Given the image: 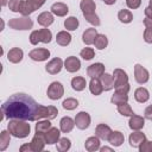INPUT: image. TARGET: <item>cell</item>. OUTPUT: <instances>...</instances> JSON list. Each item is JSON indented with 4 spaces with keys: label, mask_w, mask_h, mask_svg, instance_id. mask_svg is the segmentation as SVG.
<instances>
[{
    "label": "cell",
    "mask_w": 152,
    "mask_h": 152,
    "mask_svg": "<svg viewBox=\"0 0 152 152\" xmlns=\"http://www.w3.org/2000/svg\"><path fill=\"white\" fill-rule=\"evenodd\" d=\"M2 119H20L26 121H38L40 119L52 120L58 110L53 106H42L31 96L24 93H17L10 96L1 106Z\"/></svg>",
    "instance_id": "6da1fadb"
},
{
    "label": "cell",
    "mask_w": 152,
    "mask_h": 152,
    "mask_svg": "<svg viewBox=\"0 0 152 152\" xmlns=\"http://www.w3.org/2000/svg\"><path fill=\"white\" fill-rule=\"evenodd\" d=\"M7 129L10 131V133L19 139L26 138L30 132H31V126L26 120H20V119H11L8 125H7Z\"/></svg>",
    "instance_id": "7a4b0ae2"
},
{
    "label": "cell",
    "mask_w": 152,
    "mask_h": 152,
    "mask_svg": "<svg viewBox=\"0 0 152 152\" xmlns=\"http://www.w3.org/2000/svg\"><path fill=\"white\" fill-rule=\"evenodd\" d=\"M52 39V33L49 28H40V30H34L30 34V43L32 45H37L38 43H50Z\"/></svg>",
    "instance_id": "3957f363"
},
{
    "label": "cell",
    "mask_w": 152,
    "mask_h": 152,
    "mask_svg": "<svg viewBox=\"0 0 152 152\" xmlns=\"http://www.w3.org/2000/svg\"><path fill=\"white\" fill-rule=\"evenodd\" d=\"M8 26L14 30H30L33 26L32 19H30L26 15H23L21 18H13L8 21Z\"/></svg>",
    "instance_id": "277c9868"
},
{
    "label": "cell",
    "mask_w": 152,
    "mask_h": 152,
    "mask_svg": "<svg viewBox=\"0 0 152 152\" xmlns=\"http://www.w3.org/2000/svg\"><path fill=\"white\" fill-rule=\"evenodd\" d=\"M45 1L46 0H24L23 1V5H21V8H20V13L23 15L28 17L36 10L40 8L44 5Z\"/></svg>",
    "instance_id": "5b68a950"
},
{
    "label": "cell",
    "mask_w": 152,
    "mask_h": 152,
    "mask_svg": "<svg viewBox=\"0 0 152 152\" xmlns=\"http://www.w3.org/2000/svg\"><path fill=\"white\" fill-rule=\"evenodd\" d=\"M46 95L50 100H58L61 99L63 95H64V88H63V84L61 82H52L49 87H48V90H46Z\"/></svg>",
    "instance_id": "8992f818"
},
{
    "label": "cell",
    "mask_w": 152,
    "mask_h": 152,
    "mask_svg": "<svg viewBox=\"0 0 152 152\" xmlns=\"http://www.w3.org/2000/svg\"><path fill=\"white\" fill-rule=\"evenodd\" d=\"M128 91H129V84L122 87V88H118L115 89V93L113 94L110 101L114 104H121L128 101Z\"/></svg>",
    "instance_id": "52a82bcc"
},
{
    "label": "cell",
    "mask_w": 152,
    "mask_h": 152,
    "mask_svg": "<svg viewBox=\"0 0 152 152\" xmlns=\"http://www.w3.org/2000/svg\"><path fill=\"white\" fill-rule=\"evenodd\" d=\"M113 78H114V88H122L128 84V76L127 72L120 68L114 69L113 71Z\"/></svg>",
    "instance_id": "ba28073f"
},
{
    "label": "cell",
    "mask_w": 152,
    "mask_h": 152,
    "mask_svg": "<svg viewBox=\"0 0 152 152\" xmlns=\"http://www.w3.org/2000/svg\"><path fill=\"white\" fill-rule=\"evenodd\" d=\"M28 57L32 61L43 62L50 57V51L48 49H44V48H37V49H33L28 52Z\"/></svg>",
    "instance_id": "9c48e42d"
},
{
    "label": "cell",
    "mask_w": 152,
    "mask_h": 152,
    "mask_svg": "<svg viewBox=\"0 0 152 152\" xmlns=\"http://www.w3.org/2000/svg\"><path fill=\"white\" fill-rule=\"evenodd\" d=\"M134 77H135V81L139 84H144V83H146L148 81L150 74H148L147 69H145L142 65L135 64L134 65Z\"/></svg>",
    "instance_id": "30bf717a"
},
{
    "label": "cell",
    "mask_w": 152,
    "mask_h": 152,
    "mask_svg": "<svg viewBox=\"0 0 152 152\" xmlns=\"http://www.w3.org/2000/svg\"><path fill=\"white\" fill-rule=\"evenodd\" d=\"M63 66H64V62L59 57H56L52 58L50 62H48V64L45 65V70L51 75H56L62 70Z\"/></svg>",
    "instance_id": "8fae6325"
},
{
    "label": "cell",
    "mask_w": 152,
    "mask_h": 152,
    "mask_svg": "<svg viewBox=\"0 0 152 152\" xmlns=\"http://www.w3.org/2000/svg\"><path fill=\"white\" fill-rule=\"evenodd\" d=\"M90 115L87 113V112H80L78 114H76L75 116V125L77 128L80 129H86L89 127L90 125Z\"/></svg>",
    "instance_id": "7c38bea8"
},
{
    "label": "cell",
    "mask_w": 152,
    "mask_h": 152,
    "mask_svg": "<svg viewBox=\"0 0 152 152\" xmlns=\"http://www.w3.org/2000/svg\"><path fill=\"white\" fill-rule=\"evenodd\" d=\"M64 68L68 72H76L81 68V62L77 57L75 56H69L64 61Z\"/></svg>",
    "instance_id": "4fadbf2b"
},
{
    "label": "cell",
    "mask_w": 152,
    "mask_h": 152,
    "mask_svg": "<svg viewBox=\"0 0 152 152\" xmlns=\"http://www.w3.org/2000/svg\"><path fill=\"white\" fill-rule=\"evenodd\" d=\"M103 74H104V65L102 63H94L87 68V75L90 78H94V77L100 78Z\"/></svg>",
    "instance_id": "5bb4252c"
},
{
    "label": "cell",
    "mask_w": 152,
    "mask_h": 152,
    "mask_svg": "<svg viewBox=\"0 0 152 152\" xmlns=\"http://www.w3.org/2000/svg\"><path fill=\"white\" fill-rule=\"evenodd\" d=\"M44 138H45L46 144H49V145L56 144V142L61 139V131H59L57 127H51V128L44 134Z\"/></svg>",
    "instance_id": "9a60e30c"
},
{
    "label": "cell",
    "mask_w": 152,
    "mask_h": 152,
    "mask_svg": "<svg viewBox=\"0 0 152 152\" xmlns=\"http://www.w3.org/2000/svg\"><path fill=\"white\" fill-rule=\"evenodd\" d=\"M145 140H146V135L140 131H134L133 133L129 134V138H128L129 145L132 147H139L140 144L142 141H145Z\"/></svg>",
    "instance_id": "2e32d148"
},
{
    "label": "cell",
    "mask_w": 152,
    "mask_h": 152,
    "mask_svg": "<svg viewBox=\"0 0 152 152\" xmlns=\"http://www.w3.org/2000/svg\"><path fill=\"white\" fill-rule=\"evenodd\" d=\"M30 144H31V148H32L33 152H40V151L44 150V146H45L46 141H45L44 135L36 134V135L32 138V140H31Z\"/></svg>",
    "instance_id": "e0dca14e"
},
{
    "label": "cell",
    "mask_w": 152,
    "mask_h": 152,
    "mask_svg": "<svg viewBox=\"0 0 152 152\" xmlns=\"http://www.w3.org/2000/svg\"><path fill=\"white\" fill-rule=\"evenodd\" d=\"M80 7H81V10H82L83 17L94 14V13H95V10H96V5H95L94 0H81Z\"/></svg>",
    "instance_id": "ac0fdd59"
},
{
    "label": "cell",
    "mask_w": 152,
    "mask_h": 152,
    "mask_svg": "<svg viewBox=\"0 0 152 152\" xmlns=\"http://www.w3.org/2000/svg\"><path fill=\"white\" fill-rule=\"evenodd\" d=\"M110 133H112V129L106 124H99L96 126V128H95V135L99 137L102 140H108Z\"/></svg>",
    "instance_id": "d6986e66"
},
{
    "label": "cell",
    "mask_w": 152,
    "mask_h": 152,
    "mask_svg": "<svg viewBox=\"0 0 152 152\" xmlns=\"http://www.w3.org/2000/svg\"><path fill=\"white\" fill-rule=\"evenodd\" d=\"M53 20H55V18H53V13H52V12H48V11L42 12V13L38 15V18H37L38 24L42 25L43 27H48V26H50V25L53 23Z\"/></svg>",
    "instance_id": "ffe728a7"
},
{
    "label": "cell",
    "mask_w": 152,
    "mask_h": 152,
    "mask_svg": "<svg viewBox=\"0 0 152 152\" xmlns=\"http://www.w3.org/2000/svg\"><path fill=\"white\" fill-rule=\"evenodd\" d=\"M145 125V119L142 116L135 115L133 114L132 116H129V121H128V126L133 131H140Z\"/></svg>",
    "instance_id": "44dd1931"
},
{
    "label": "cell",
    "mask_w": 152,
    "mask_h": 152,
    "mask_svg": "<svg viewBox=\"0 0 152 152\" xmlns=\"http://www.w3.org/2000/svg\"><path fill=\"white\" fill-rule=\"evenodd\" d=\"M23 57H24V52H23V50L19 49V48H13V49H11V50L8 51V53H7V59H8L11 63H14V64L21 62Z\"/></svg>",
    "instance_id": "7402d4cb"
},
{
    "label": "cell",
    "mask_w": 152,
    "mask_h": 152,
    "mask_svg": "<svg viewBox=\"0 0 152 152\" xmlns=\"http://www.w3.org/2000/svg\"><path fill=\"white\" fill-rule=\"evenodd\" d=\"M108 141L114 147H119L125 141V137L120 131H112V133H110V135L108 138Z\"/></svg>",
    "instance_id": "603a6c76"
},
{
    "label": "cell",
    "mask_w": 152,
    "mask_h": 152,
    "mask_svg": "<svg viewBox=\"0 0 152 152\" xmlns=\"http://www.w3.org/2000/svg\"><path fill=\"white\" fill-rule=\"evenodd\" d=\"M50 10L57 17H64L69 12V8H68V6L64 2H55V4H52Z\"/></svg>",
    "instance_id": "cb8c5ba5"
},
{
    "label": "cell",
    "mask_w": 152,
    "mask_h": 152,
    "mask_svg": "<svg viewBox=\"0 0 152 152\" xmlns=\"http://www.w3.org/2000/svg\"><path fill=\"white\" fill-rule=\"evenodd\" d=\"M51 127H52V126H51V122H50L49 119H44V120L40 119V120L37 121L36 127H34V129H36V134L44 135Z\"/></svg>",
    "instance_id": "d4e9b609"
},
{
    "label": "cell",
    "mask_w": 152,
    "mask_h": 152,
    "mask_svg": "<svg viewBox=\"0 0 152 152\" xmlns=\"http://www.w3.org/2000/svg\"><path fill=\"white\" fill-rule=\"evenodd\" d=\"M89 90H90V93H91L93 95H95V96L100 95V94L103 91V86H102V83H101V80L97 78V77L91 78L90 82H89Z\"/></svg>",
    "instance_id": "484cf974"
},
{
    "label": "cell",
    "mask_w": 152,
    "mask_h": 152,
    "mask_svg": "<svg viewBox=\"0 0 152 152\" xmlns=\"http://www.w3.org/2000/svg\"><path fill=\"white\" fill-rule=\"evenodd\" d=\"M75 126V120H72L70 116H64L59 121V129L63 132V133H69L72 131Z\"/></svg>",
    "instance_id": "4316f807"
},
{
    "label": "cell",
    "mask_w": 152,
    "mask_h": 152,
    "mask_svg": "<svg viewBox=\"0 0 152 152\" xmlns=\"http://www.w3.org/2000/svg\"><path fill=\"white\" fill-rule=\"evenodd\" d=\"M97 36V31L95 27H89L87 28L83 34H82V40L84 44L87 45H90V44H94V40H95V37Z\"/></svg>",
    "instance_id": "83f0119b"
},
{
    "label": "cell",
    "mask_w": 152,
    "mask_h": 152,
    "mask_svg": "<svg viewBox=\"0 0 152 152\" xmlns=\"http://www.w3.org/2000/svg\"><path fill=\"white\" fill-rule=\"evenodd\" d=\"M84 147L89 152H95V151L100 150V138L96 137V135L95 137H89L84 142Z\"/></svg>",
    "instance_id": "f1b7e54d"
},
{
    "label": "cell",
    "mask_w": 152,
    "mask_h": 152,
    "mask_svg": "<svg viewBox=\"0 0 152 152\" xmlns=\"http://www.w3.org/2000/svg\"><path fill=\"white\" fill-rule=\"evenodd\" d=\"M134 99H135L138 102L144 103V102H146V101L150 99V93H148V90H147L146 88L139 87V88H137L135 91H134Z\"/></svg>",
    "instance_id": "f546056e"
},
{
    "label": "cell",
    "mask_w": 152,
    "mask_h": 152,
    "mask_svg": "<svg viewBox=\"0 0 152 152\" xmlns=\"http://www.w3.org/2000/svg\"><path fill=\"white\" fill-rule=\"evenodd\" d=\"M56 42L61 46H66L71 42V34L66 31H59L56 36Z\"/></svg>",
    "instance_id": "4dcf8cb0"
},
{
    "label": "cell",
    "mask_w": 152,
    "mask_h": 152,
    "mask_svg": "<svg viewBox=\"0 0 152 152\" xmlns=\"http://www.w3.org/2000/svg\"><path fill=\"white\" fill-rule=\"evenodd\" d=\"M100 80H101V83H102V86H103V90L108 91V90H110V89L114 88V78H113V76H112L110 74L104 72V74L100 77Z\"/></svg>",
    "instance_id": "1f68e13d"
},
{
    "label": "cell",
    "mask_w": 152,
    "mask_h": 152,
    "mask_svg": "<svg viewBox=\"0 0 152 152\" xmlns=\"http://www.w3.org/2000/svg\"><path fill=\"white\" fill-rule=\"evenodd\" d=\"M86 86H87V81L82 76H76L71 80V87L76 91H82L86 88Z\"/></svg>",
    "instance_id": "d6a6232c"
},
{
    "label": "cell",
    "mask_w": 152,
    "mask_h": 152,
    "mask_svg": "<svg viewBox=\"0 0 152 152\" xmlns=\"http://www.w3.org/2000/svg\"><path fill=\"white\" fill-rule=\"evenodd\" d=\"M118 19L124 24H129L133 20V14L129 10H120L118 13Z\"/></svg>",
    "instance_id": "836d02e7"
},
{
    "label": "cell",
    "mask_w": 152,
    "mask_h": 152,
    "mask_svg": "<svg viewBox=\"0 0 152 152\" xmlns=\"http://www.w3.org/2000/svg\"><path fill=\"white\" fill-rule=\"evenodd\" d=\"M94 45H95L96 49L103 50V49L107 48V45H108V38H107L104 34L97 33V36L95 37V40H94Z\"/></svg>",
    "instance_id": "e575fe53"
},
{
    "label": "cell",
    "mask_w": 152,
    "mask_h": 152,
    "mask_svg": "<svg viewBox=\"0 0 152 152\" xmlns=\"http://www.w3.org/2000/svg\"><path fill=\"white\" fill-rule=\"evenodd\" d=\"M11 133L10 131H2L0 134V151H5L10 144L11 140Z\"/></svg>",
    "instance_id": "d590c367"
},
{
    "label": "cell",
    "mask_w": 152,
    "mask_h": 152,
    "mask_svg": "<svg viewBox=\"0 0 152 152\" xmlns=\"http://www.w3.org/2000/svg\"><path fill=\"white\" fill-rule=\"evenodd\" d=\"M78 19L76 17H68L65 20H64V27L68 30V31H75L77 27H78Z\"/></svg>",
    "instance_id": "8d00e7d4"
},
{
    "label": "cell",
    "mask_w": 152,
    "mask_h": 152,
    "mask_svg": "<svg viewBox=\"0 0 152 152\" xmlns=\"http://www.w3.org/2000/svg\"><path fill=\"white\" fill-rule=\"evenodd\" d=\"M70 147H71V141L68 138H61L56 145V148L59 152H65V151L70 150Z\"/></svg>",
    "instance_id": "74e56055"
},
{
    "label": "cell",
    "mask_w": 152,
    "mask_h": 152,
    "mask_svg": "<svg viewBox=\"0 0 152 152\" xmlns=\"http://www.w3.org/2000/svg\"><path fill=\"white\" fill-rule=\"evenodd\" d=\"M118 112L122 115V116H132L134 113L131 108V106L125 102V103H121V104H118Z\"/></svg>",
    "instance_id": "f35d334b"
},
{
    "label": "cell",
    "mask_w": 152,
    "mask_h": 152,
    "mask_svg": "<svg viewBox=\"0 0 152 152\" xmlns=\"http://www.w3.org/2000/svg\"><path fill=\"white\" fill-rule=\"evenodd\" d=\"M62 106H63V108L66 109V110H72V109L77 108L78 101H77L76 99H74V97H68V99H65V100L63 101Z\"/></svg>",
    "instance_id": "ab89813d"
},
{
    "label": "cell",
    "mask_w": 152,
    "mask_h": 152,
    "mask_svg": "<svg viewBox=\"0 0 152 152\" xmlns=\"http://www.w3.org/2000/svg\"><path fill=\"white\" fill-rule=\"evenodd\" d=\"M80 56H81L84 61H90V59L94 58V56H95V51H94L93 48H84V49L81 50Z\"/></svg>",
    "instance_id": "60d3db41"
},
{
    "label": "cell",
    "mask_w": 152,
    "mask_h": 152,
    "mask_svg": "<svg viewBox=\"0 0 152 152\" xmlns=\"http://www.w3.org/2000/svg\"><path fill=\"white\" fill-rule=\"evenodd\" d=\"M23 1H24V0H10V2H8V8H10L12 12H20Z\"/></svg>",
    "instance_id": "b9f144b4"
},
{
    "label": "cell",
    "mask_w": 152,
    "mask_h": 152,
    "mask_svg": "<svg viewBox=\"0 0 152 152\" xmlns=\"http://www.w3.org/2000/svg\"><path fill=\"white\" fill-rule=\"evenodd\" d=\"M138 148L140 152H152V141L145 140L140 144V146Z\"/></svg>",
    "instance_id": "7bdbcfd3"
},
{
    "label": "cell",
    "mask_w": 152,
    "mask_h": 152,
    "mask_svg": "<svg viewBox=\"0 0 152 152\" xmlns=\"http://www.w3.org/2000/svg\"><path fill=\"white\" fill-rule=\"evenodd\" d=\"M126 5L131 10H135L141 5V0H126Z\"/></svg>",
    "instance_id": "ee69618b"
},
{
    "label": "cell",
    "mask_w": 152,
    "mask_h": 152,
    "mask_svg": "<svg viewBox=\"0 0 152 152\" xmlns=\"http://www.w3.org/2000/svg\"><path fill=\"white\" fill-rule=\"evenodd\" d=\"M144 40L146 43H152V28H145V31H144Z\"/></svg>",
    "instance_id": "f6af8a7d"
},
{
    "label": "cell",
    "mask_w": 152,
    "mask_h": 152,
    "mask_svg": "<svg viewBox=\"0 0 152 152\" xmlns=\"http://www.w3.org/2000/svg\"><path fill=\"white\" fill-rule=\"evenodd\" d=\"M144 115H145V119L152 121V104H150V106H147V107L145 108Z\"/></svg>",
    "instance_id": "bcb514c9"
},
{
    "label": "cell",
    "mask_w": 152,
    "mask_h": 152,
    "mask_svg": "<svg viewBox=\"0 0 152 152\" xmlns=\"http://www.w3.org/2000/svg\"><path fill=\"white\" fill-rule=\"evenodd\" d=\"M145 15L150 19H152V5H148L146 8H145Z\"/></svg>",
    "instance_id": "7dc6e473"
},
{
    "label": "cell",
    "mask_w": 152,
    "mask_h": 152,
    "mask_svg": "<svg viewBox=\"0 0 152 152\" xmlns=\"http://www.w3.org/2000/svg\"><path fill=\"white\" fill-rule=\"evenodd\" d=\"M19 151L20 152H25V151H32V148H31V144H25V145H21L20 146V148H19Z\"/></svg>",
    "instance_id": "c3c4849f"
},
{
    "label": "cell",
    "mask_w": 152,
    "mask_h": 152,
    "mask_svg": "<svg viewBox=\"0 0 152 152\" xmlns=\"http://www.w3.org/2000/svg\"><path fill=\"white\" fill-rule=\"evenodd\" d=\"M144 25H145L146 28H152V19H150V18L146 17L144 19Z\"/></svg>",
    "instance_id": "681fc988"
},
{
    "label": "cell",
    "mask_w": 152,
    "mask_h": 152,
    "mask_svg": "<svg viewBox=\"0 0 152 152\" xmlns=\"http://www.w3.org/2000/svg\"><path fill=\"white\" fill-rule=\"evenodd\" d=\"M100 151H101V152H104V151H113V148H112V147H107V146H104V147H100Z\"/></svg>",
    "instance_id": "f907efd6"
},
{
    "label": "cell",
    "mask_w": 152,
    "mask_h": 152,
    "mask_svg": "<svg viewBox=\"0 0 152 152\" xmlns=\"http://www.w3.org/2000/svg\"><path fill=\"white\" fill-rule=\"evenodd\" d=\"M106 5H113V4H115V1L116 0H102Z\"/></svg>",
    "instance_id": "816d5d0a"
},
{
    "label": "cell",
    "mask_w": 152,
    "mask_h": 152,
    "mask_svg": "<svg viewBox=\"0 0 152 152\" xmlns=\"http://www.w3.org/2000/svg\"><path fill=\"white\" fill-rule=\"evenodd\" d=\"M1 5L5 6V5H6V0H1Z\"/></svg>",
    "instance_id": "f5cc1de1"
},
{
    "label": "cell",
    "mask_w": 152,
    "mask_h": 152,
    "mask_svg": "<svg viewBox=\"0 0 152 152\" xmlns=\"http://www.w3.org/2000/svg\"><path fill=\"white\" fill-rule=\"evenodd\" d=\"M150 5H152V0H150Z\"/></svg>",
    "instance_id": "db71d44e"
}]
</instances>
